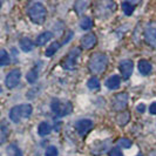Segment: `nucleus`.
Here are the masks:
<instances>
[{
	"label": "nucleus",
	"mask_w": 156,
	"mask_h": 156,
	"mask_svg": "<svg viewBox=\"0 0 156 156\" xmlns=\"http://www.w3.org/2000/svg\"><path fill=\"white\" fill-rule=\"evenodd\" d=\"M108 65V59L106 54L103 53H95L92 55L90 60H89V69L94 74H100L106 69Z\"/></svg>",
	"instance_id": "nucleus-1"
},
{
	"label": "nucleus",
	"mask_w": 156,
	"mask_h": 156,
	"mask_svg": "<svg viewBox=\"0 0 156 156\" xmlns=\"http://www.w3.org/2000/svg\"><path fill=\"white\" fill-rule=\"evenodd\" d=\"M28 16L34 23L41 25L45 23L46 19V8L41 2H34L28 8Z\"/></svg>",
	"instance_id": "nucleus-2"
},
{
	"label": "nucleus",
	"mask_w": 156,
	"mask_h": 156,
	"mask_svg": "<svg viewBox=\"0 0 156 156\" xmlns=\"http://www.w3.org/2000/svg\"><path fill=\"white\" fill-rule=\"evenodd\" d=\"M80 53H81V52H80L79 48H73L69 53L67 54L66 59L63 60V62H62L63 68L69 69V70L74 69L75 66H76V60H78L79 56H80Z\"/></svg>",
	"instance_id": "nucleus-3"
},
{
	"label": "nucleus",
	"mask_w": 156,
	"mask_h": 156,
	"mask_svg": "<svg viewBox=\"0 0 156 156\" xmlns=\"http://www.w3.org/2000/svg\"><path fill=\"white\" fill-rule=\"evenodd\" d=\"M51 107H52V110L58 116L67 115V114H69L70 109H72L69 103H62V102L60 101V100H58V99H54L52 101Z\"/></svg>",
	"instance_id": "nucleus-4"
},
{
	"label": "nucleus",
	"mask_w": 156,
	"mask_h": 156,
	"mask_svg": "<svg viewBox=\"0 0 156 156\" xmlns=\"http://www.w3.org/2000/svg\"><path fill=\"white\" fill-rule=\"evenodd\" d=\"M20 78H21V73L19 69H13L11 70L7 74V76L5 79V85L8 87V88H14L19 85V81H20Z\"/></svg>",
	"instance_id": "nucleus-5"
},
{
	"label": "nucleus",
	"mask_w": 156,
	"mask_h": 156,
	"mask_svg": "<svg viewBox=\"0 0 156 156\" xmlns=\"http://www.w3.org/2000/svg\"><path fill=\"white\" fill-rule=\"evenodd\" d=\"M93 126H94V123L90 120L83 119V120H80V121H78V122L75 123V129H76V132H78L81 136H83V135H86V134L93 128Z\"/></svg>",
	"instance_id": "nucleus-6"
},
{
	"label": "nucleus",
	"mask_w": 156,
	"mask_h": 156,
	"mask_svg": "<svg viewBox=\"0 0 156 156\" xmlns=\"http://www.w3.org/2000/svg\"><path fill=\"white\" fill-rule=\"evenodd\" d=\"M144 38L149 45L156 47V23H153L147 26L144 31Z\"/></svg>",
	"instance_id": "nucleus-7"
},
{
	"label": "nucleus",
	"mask_w": 156,
	"mask_h": 156,
	"mask_svg": "<svg viewBox=\"0 0 156 156\" xmlns=\"http://www.w3.org/2000/svg\"><path fill=\"white\" fill-rule=\"evenodd\" d=\"M120 72L122 74L123 79H129V76L132 75L134 69V65L132 60H123L122 62L120 63Z\"/></svg>",
	"instance_id": "nucleus-8"
},
{
	"label": "nucleus",
	"mask_w": 156,
	"mask_h": 156,
	"mask_svg": "<svg viewBox=\"0 0 156 156\" xmlns=\"http://www.w3.org/2000/svg\"><path fill=\"white\" fill-rule=\"evenodd\" d=\"M127 102H128V95L125 93H121L115 96V99L113 101V107L116 110H122L126 108Z\"/></svg>",
	"instance_id": "nucleus-9"
},
{
	"label": "nucleus",
	"mask_w": 156,
	"mask_h": 156,
	"mask_svg": "<svg viewBox=\"0 0 156 156\" xmlns=\"http://www.w3.org/2000/svg\"><path fill=\"white\" fill-rule=\"evenodd\" d=\"M95 44H96V37L94 34H87L81 39V45L86 49H89V48L94 47Z\"/></svg>",
	"instance_id": "nucleus-10"
},
{
	"label": "nucleus",
	"mask_w": 156,
	"mask_h": 156,
	"mask_svg": "<svg viewBox=\"0 0 156 156\" xmlns=\"http://www.w3.org/2000/svg\"><path fill=\"white\" fill-rule=\"evenodd\" d=\"M121 85V78L119 75H113L106 81V86L109 89H117Z\"/></svg>",
	"instance_id": "nucleus-11"
},
{
	"label": "nucleus",
	"mask_w": 156,
	"mask_h": 156,
	"mask_svg": "<svg viewBox=\"0 0 156 156\" xmlns=\"http://www.w3.org/2000/svg\"><path fill=\"white\" fill-rule=\"evenodd\" d=\"M52 38H53V33L52 32H44V33H41L39 37L37 38V45L38 46H42V45L47 44V41H49Z\"/></svg>",
	"instance_id": "nucleus-12"
},
{
	"label": "nucleus",
	"mask_w": 156,
	"mask_h": 156,
	"mask_svg": "<svg viewBox=\"0 0 156 156\" xmlns=\"http://www.w3.org/2000/svg\"><path fill=\"white\" fill-rule=\"evenodd\" d=\"M139 70H140L141 74L148 75L151 72V65L147 60H141V61H139Z\"/></svg>",
	"instance_id": "nucleus-13"
},
{
	"label": "nucleus",
	"mask_w": 156,
	"mask_h": 156,
	"mask_svg": "<svg viewBox=\"0 0 156 156\" xmlns=\"http://www.w3.org/2000/svg\"><path fill=\"white\" fill-rule=\"evenodd\" d=\"M9 119L13 121V122H16L18 123L19 121H20V119H21V113H20V107L19 106H16V107H13L11 112H9Z\"/></svg>",
	"instance_id": "nucleus-14"
},
{
	"label": "nucleus",
	"mask_w": 156,
	"mask_h": 156,
	"mask_svg": "<svg viewBox=\"0 0 156 156\" xmlns=\"http://www.w3.org/2000/svg\"><path fill=\"white\" fill-rule=\"evenodd\" d=\"M52 132V127L49 123L47 122H41L39 125V128H38V133H39L40 136H46L48 134Z\"/></svg>",
	"instance_id": "nucleus-15"
},
{
	"label": "nucleus",
	"mask_w": 156,
	"mask_h": 156,
	"mask_svg": "<svg viewBox=\"0 0 156 156\" xmlns=\"http://www.w3.org/2000/svg\"><path fill=\"white\" fill-rule=\"evenodd\" d=\"M33 47H34V45H33L31 39L23 38V39L20 40V48L23 49V52H31L33 49Z\"/></svg>",
	"instance_id": "nucleus-16"
},
{
	"label": "nucleus",
	"mask_w": 156,
	"mask_h": 156,
	"mask_svg": "<svg viewBox=\"0 0 156 156\" xmlns=\"http://www.w3.org/2000/svg\"><path fill=\"white\" fill-rule=\"evenodd\" d=\"M60 46H61V44H59V42H53L52 45H49V47H47L46 52H45L46 56H48V58L53 56L56 53V51L60 48Z\"/></svg>",
	"instance_id": "nucleus-17"
},
{
	"label": "nucleus",
	"mask_w": 156,
	"mask_h": 156,
	"mask_svg": "<svg viewBox=\"0 0 156 156\" xmlns=\"http://www.w3.org/2000/svg\"><path fill=\"white\" fill-rule=\"evenodd\" d=\"M20 107V113H21V117H25V119H27V117H30L32 115V106L31 105H21V106H19Z\"/></svg>",
	"instance_id": "nucleus-18"
},
{
	"label": "nucleus",
	"mask_w": 156,
	"mask_h": 156,
	"mask_svg": "<svg viewBox=\"0 0 156 156\" xmlns=\"http://www.w3.org/2000/svg\"><path fill=\"white\" fill-rule=\"evenodd\" d=\"M80 27L83 30V31H88V30H90L92 27H93V20L90 19V18H83L82 20H81V23H80Z\"/></svg>",
	"instance_id": "nucleus-19"
},
{
	"label": "nucleus",
	"mask_w": 156,
	"mask_h": 156,
	"mask_svg": "<svg viewBox=\"0 0 156 156\" xmlns=\"http://www.w3.org/2000/svg\"><path fill=\"white\" fill-rule=\"evenodd\" d=\"M87 86L89 89H92V90H96V89H99L100 88V81H99V79L98 78H90L88 80V82H87Z\"/></svg>",
	"instance_id": "nucleus-20"
},
{
	"label": "nucleus",
	"mask_w": 156,
	"mask_h": 156,
	"mask_svg": "<svg viewBox=\"0 0 156 156\" xmlns=\"http://www.w3.org/2000/svg\"><path fill=\"white\" fill-rule=\"evenodd\" d=\"M0 132H1V137H0V141H1V143H4V142L6 141V137H7L8 132H9V129H8V127H7V125H6V122H5V121H2V122H1Z\"/></svg>",
	"instance_id": "nucleus-21"
},
{
	"label": "nucleus",
	"mask_w": 156,
	"mask_h": 156,
	"mask_svg": "<svg viewBox=\"0 0 156 156\" xmlns=\"http://www.w3.org/2000/svg\"><path fill=\"white\" fill-rule=\"evenodd\" d=\"M121 6H122V9H123L126 16H132V13L134 12V5H132V2L125 1V2H122Z\"/></svg>",
	"instance_id": "nucleus-22"
},
{
	"label": "nucleus",
	"mask_w": 156,
	"mask_h": 156,
	"mask_svg": "<svg viewBox=\"0 0 156 156\" xmlns=\"http://www.w3.org/2000/svg\"><path fill=\"white\" fill-rule=\"evenodd\" d=\"M9 63V55L7 54V52L5 49L0 51V65L1 66H6Z\"/></svg>",
	"instance_id": "nucleus-23"
},
{
	"label": "nucleus",
	"mask_w": 156,
	"mask_h": 156,
	"mask_svg": "<svg viewBox=\"0 0 156 156\" xmlns=\"http://www.w3.org/2000/svg\"><path fill=\"white\" fill-rule=\"evenodd\" d=\"M38 69L37 68H33L32 70H30L28 73H27V76H26V79H27V81L28 82H31V83H33V82H35V80L38 79Z\"/></svg>",
	"instance_id": "nucleus-24"
},
{
	"label": "nucleus",
	"mask_w": 156,
	"mask_h": 156,
	"mask_svg": "<svg viewBox=\"0 0 156 156\" xmlns=\"http://www.w3.org/2000/svg\"><path fill=\"white\" fill-rule=\"evenodd\" d=\"M129 121V114L128 113H120L119 114V116H117V122H119V125L120 126H125L127 122Z\"/></svg>",
	"instance_id": "nucleus-25"
},
{
	"label": "nucleus",
	"mask_w": 156,
	"mask_h": 156,
	"mask_svg": "<svg viewBox=\"0 0 156 156\" xmlns=\"http://www.w3.org/2000/svg\"><path fill=\"white\" fill-rule=\"evenodd\" d=\"M45 156H58V149L54 146H51L46 149Z\"/></svg>",
	"instance_id": "nucleus-26"
},
{
	"label": "nucleus",
	"mask_w": 156,
	"mask_h": 156,
	"mask_svg": "<svg viewBox=\"0 0 156 156\" xmlns=\"http://www.w3.org/2000/svg\"><path fill=\"white\" fill-rule=\"evenodd\" d=\"M119 143H120V146L122 148H129L132 146V141L129 140V139H121Z\"/></svg>",
	"instance_id": "nucleus-27"
},
{
	"label": "nucleus",
	"mask_w": 156,
	"mask_h": 156,
	"mask_svg": "<svg viewBox=\"0 0 156 156\" xmlns=\"http://www.w3.org/2000/svg\"><path fill=\"white\" fill-rule=\"evenodd\" d=\"M109 156H122V151L119 148H113L110 149Z\"/></svg>",
	"instance_id": "nucleus-28"
},
{
	"label": "nucleus",
	"mask_w": 156,
	"mask_h": 156,
	"mask_svg": "<svg viewBox=\"0 0 156 156\" xmlns=\"http://www.w3.org/2000/svg\"><path fill=\"white\" fill-rule=\"evenodd\" d=\"M149 113L153 114V115H156V102L150 105V107H149Z\"/></svg>",
	"instance_id": "nucleus-29"
},
{
	"label": "nucleus",
	"mask_w": 156,
	"mask_h": 156,
	"mask_svg": "<svg viewBox=\"0 0 156 156\" xmlns=\"http://www.w3.org/2000/svg\"><path fill=\"white\" fill-rule=\"evenodd\" d=\"M136 109H137L139 113H143L144 109H146V107H144V105H143V103H141V105H139V106L136 107Z\"/></svg>",
	"instance_id": "nucleus-30"
},
{
	"label": "nucleus",
	"mask_w": 156,
	"mask_h": 156,
	"mask_svg": "<svg viewBox=\"0 0 156 156\" xmlns=\"http://www.w3.org/2000/svg\"><path fill=\"white\" fill-rule=\"evenodd\" d=\"M149 156H156V151H153L151 154H149Z\"/></svg>",
	"instance_id": "nucleus-31"
}]
</instances>
